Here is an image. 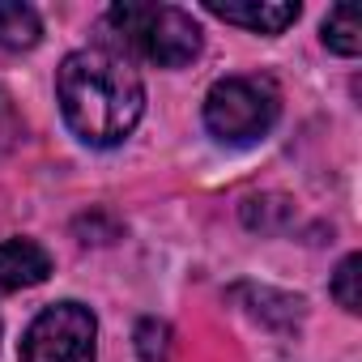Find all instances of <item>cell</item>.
Instances as JSON below:
<instances>
[{"label":"cell","mask_w":362,"mask_h":362,"mask_svg":"<svg viewBox=\"0 0 362 362\" xmlns=\"http://www.w3.org/2000/svg\"><path fill=\"white\" fill-rule=\"evenodd\" d=\"M56 98L69 128L98 149L119 145L145 111V86L136 69L107 47H81L64 56L56 69Z\"/></svg>","instance_id":"obj_1"},{"label":"cell","mask_w":362,"mask_h":362,"mask_svg":"<svg viewBox=\"0 0 362 362\" xmlns=\"http://www.w3.org/2000/svg\"><path fill=\"white\" fill-rule=\"evenodd\" d=\"M107 26L115 30V39L136 52L141 60L158 64V69H179L201 56V26L192 22V13L175 9V5H124L107 9Z\"/></svg>","instance_id":"obj_2"},{"label":"cell","mask_w":362,"mask_h":362,"mask_svg":"<svg viewBox=\"0 0 362 362\" xmlns=\"http://www.w3.org/2000/svg\"><path fill=\"white\" fill-rule=\"evenodd\" d=\"M281 111V94L269 77H222L205 94V128L222 145L260 141Z\"/></svg>","instance_id":"obj_3"},{"label":"cell","mask_w":362,"mask_h":362,"mask_svg":"<svg viewBox=\"0 0 362 362\" xmlns=\"http://www.w3.org/2000/svg\"><path fill=\"white\" fill-rule=\"evenodd\" d=\"M94 311L81 303H56L43 307L26 337H22V362H94Z\"/></svg>","instance_id":"obj_4"},{"label":"cell","mask_w":362,"mask_h":362,"mask_svg":"<svg viewBox=\"0 0 362 362\" xmlns=\"http://www.w3.org/2000/svg\"><path fill=\"white\" fill-rule=\"evenodd\" d=\"M52 256L35 239H5L0 243V294H18L47 281Z\"/></svg>","instance_id":"obj_5"},{"label":"cell","mask_w":362,"mask_h":362,"mask_svg":"<svg viewBox=\"0 0 362 362\" xmlns=\"http://www.w3.org/2000/svg\"><path fill=\"white\" fill-rule=\"evenodd\" d=\"M214 18L222 22H235V26H247L256 35H281L290 22H298V5H273V0H209L205 5Z\"/></svg>","instance_id":"obj_6"},{"label":"cell","mask_w":362,"mask_h":362,"mask_svg":"<svg viewBox=\"0 0 362 362\" xmlns=\"http://www.w3.org/2000/svg\"><path fill=\"white\" fill-rule=\"evenodd\" d=\"M324 43L337 56H358L362 52V18H358V5H337L324 18Z\"/></svg>","instance_id":"obj_7"},{"label":"cell","mask_w":362,"mask_h":362,"mask_svg":"<svg viewBox=\"0 0 362 362\" xmlns=\"http://www.w3.org/2000/svg\"><path fill=\"white\" fill-rule=\"evenodd\" d=\"M39 35H43V26H39V13L30 5H13V0L0 5V43L5 47H13V52L35 47Z\"/></svg>","instance_id":"obj_8"},{"label":"cell","mask_w":362,"mask_h":362,"mask_svg":"<svg viewBox=\"0 0 362 362\" xmlns=\"http://www.w3.org/2000/svg\"><path fill=\"white\" fill-rule=\"evenodd\" d=\"M362 269V256H345L341 260V269H337V277H332V298L349 311V315H358L362 311V294H358V273Z\"/></svg>","instance_id":"obj_9"},{"label":"cell","mask_w":362,"mask_h":362,"mask_svg":"<svg viewBox=\"0 0 362 362\" xmlns=\"http://www.w3.org/2000/svg\"><path fill=\"white\" fill-rule=\"evenodd\" d=\"M136 354H141V362H166L170 358V328L162 320H141L136 324Z\"/></svg>","instance_id":"obj_10"}]
</instances>
